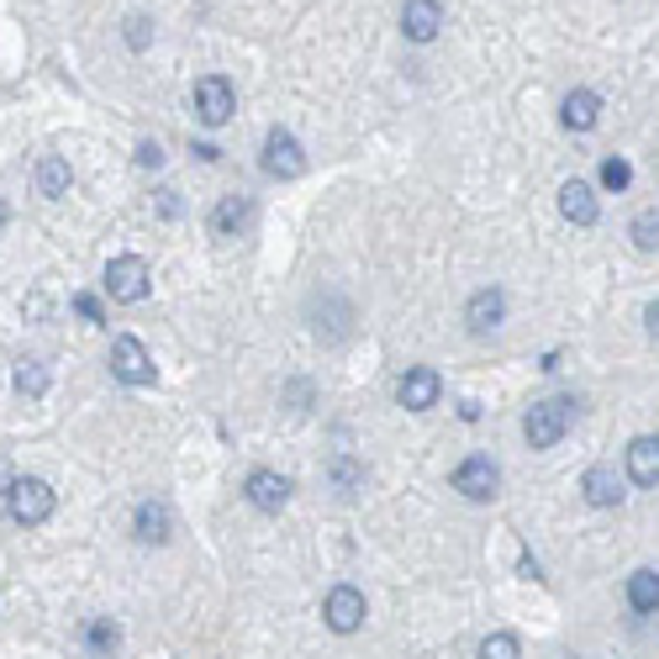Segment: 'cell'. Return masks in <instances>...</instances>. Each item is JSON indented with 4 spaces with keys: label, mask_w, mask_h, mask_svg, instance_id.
Here are the masks:
<instances>
[{
    "label": "cell",
    "mask_w": 659,
    "mask_h": 659,
    "mask_svg": "<svg viewBox=\"0 0 659 659\" xmlns=\"http://www.w3.org/2000/svg\"><path fill=\"white\" fill-rule=\"evenodd\" d=\"M575 412H581V401H575V396L533 401V406H528V417H522V438H528V448H554L570 433Z\"/></svg>",
    "instance_id": "1"
},
{
    "label": "cell",
    "mask_w": 659,
    "mask_h": 659,
    "mask_svg": "<svg viewBox=\"0 0 659 659\" xmlns=\"http://www.w3.org/2000/svg\"><path fill=\"white\" fill-rule=\"evenodd\" d=\"M148 285H153V269L138 254H121V259L106 264V296L121 301V307H138L142 296H148Z\"/></svg>",
    "instance_id": "2"
},
{
    "label": "cell",
    "mask_w": 659,
    "mask_h": 659,
    "mask_svg": "<svg viewBox=\"0 0 659 659\" xmlns=\"http://www.w3.org/2000/svg\"><path fill=\"white\" fill-rule=\"evenodd\" d=\"M6 512H11V522H22V528H38V522H47V518H53V486H47V480H38V475L17 480V486H11V496H6Z\"/></svg>",
    "instance_id": "3"
},
{
    "label": "cell",
    "mask_w": 659,
    "mask_h": 659,
    "mask_svg": "<svg viewBox=\"0 0 659 659\" xmlns=\"http://www.w3.org/2000/svg\"><path fill=\"white\" fill-rule=\"evenodd\" d=\"M190 100H195V117L206 121V127H222V121L237 111V95H233V85H227L222 74H201L195 91H190Z\"/></svg>",
    "instance_id": "4"
},
{
    "label": "cell",
    "mask_w": 659,
    "mask_h": 659,
    "mask_svg": "<svg viewBox=\"0 0 659 659\" xmlns=\"http://www.w3.org/2000/svg\"><path fill=\"white\" fill-rule=\"evenodd\" d=\"M259 164H264V174H269V180H296V174L307 169V153H301V142L290 138L285 127H269Z\"/></svg>",
    "instance_id": "5"
},
{
    "label": "cell",
    "mask_w": 659,
    "mask_h": 659,
    "mask_svg": "<svg viewBox=\"0 0 659 659\" xmlns=\"http://www.w3.org/2000/svg\"><path fill=\"white\" fill-rule=\"evenodd\" d=\"M111 375L121 385H153V359H148V349H142L132 332L111 338Z\"/></svg>",
    "instance_id": "6"
},
{
    "label": "cell",
    "mask_w": 659,
    "mask_h": 659,
    "mask_svg": "<svg viewBox=\"0 0 659 659\" xmlns=\"http://www.w3.org/2000/svg\"><path fill=\"white\" fill-rule=\"evenodd\" d=\"M364 591L359 586H332L328 591V602H322V617H328V628L332 634H359L364 628Z\"/></svg>",
    "instance_id": "7"
},
{
    "label": "cell",
    "mask_w": 659,
    "mask_h": 659,
    "mask_svg": "<svg viewBox=\"0 0 659 659\" xmlns=\"http://www.w3.org/2000/svg\"><path fill=\"white\" fill-rule=\"evenodd\" d=\"M496 486H501V470H496V459H486V454H470V459L454 470V491L470 496V501H491Z\"/></svg>",
    "instance_id": "8"
},
{
    "label": "cell",
    "mask_w": 659,
    "mask_h": 659,
    "mask_svg": "<svg viewBox=\"0 0 659 659\" xmlns=\"http://www.w3.org/2000/svg\"><path fill=\"white\" fill-rule=\"evenodd\" d=\"M438 396H444V380H438V370H427V364L406 370L396 385V401L406 412H427V406H438Z\"/></svg>",
    "instance_id": "9"
},
{
    "label": "cell",
    "mask_w": 659,
    "mask_h": 659,
    "mask_svg": "<svg viewBox=\"0 0 659 659\" xmlns=\"http://www.w3.org/2000/svg\"><path fill=\"white\" fill-rule=\"evenodd\" d=\"M438 26H444V0H406L401 6V32L412 43H433Z\"/></svg>",
    "instance_id": "10"
},
{
    "label": "cell",
    "mask_w": 659,
    "mask_h": 659,
    "mask_svg": "<svg viewBox=\"0 0 659 659\" xmlns=\"http://www.w3.org/2000/svg\"><path fill=\"white\" fill-rule=\"evenodd\" d=\"M243 496H248V507H259V512H280L285 501H290V480L275 470H254L243 480Z\"/></svg>",
    "instance_id": "11"
},
{
    "label": "cell",
    "mask_w": 659,
    "mask_h": 659,
    "mask_svg": "<svg viewBox=\"0 0 659 659\" xmlns=\"http://www.w3.org/2000/svg\"><path fill=\"white\" fill-rule=\"evenodd\" d=\"M465 322H470V332H496L507 322V296H501L496 285L475 290L470 301H465Z\"/></svg>",
    "instance_id": "12"
},
{
    "label": "cell",
    "mask_w": 659,
    "mask_h": 659,
    "mask_svg": "<svg viewBox=\"0 0 659 659\" xmlns=\"http://www.w3.org/2000/svg\"><path fill=\"white\" fill-rule=\"evenodd\" d=\"M560 216H565V222H575V227H591V222L602 216V206H596V190H591L586 180H565V185H560Z\"/></svg>",
    "instance_id": "13"
},
{
    "label": "cell",
    "mask_w": 659,
    "mask_h": 659,
    "mask_svg": "<svg viewBox=\"0 0 659 659\" xmlns=\"http://www.w3.org/2000/svg\"><path fill=\"white\" fill-rule=\"evenodd\" d=\"M560 121H565L570 132H591V127L602 121V95L586 91V85H581V91H570L565 100H560Z\"/></svg>",
    "instance_id": "14"
},
{
    "label": "cell",
    "mask_w": 659,
    "mask_h": 659,
    "mask_svg": "<svg viewBox=\"0 0 659 659\" xmlns=\"http://www.w3.org/2000/svg\"><path fill=\"white\" fill-rule=\"evenodd\" d=\"M169 528H174L169 501H138V512H132V533H138L142 543H169Z\"/></svg>",
    "instance_id": "15"
},
{
    "label": "cell",
    "mask_w": 659,
    "mask_h": 659,
    "mask_svg": "<svg viewBox=\"0 0 659 659\" xmlns=\"http://www.w3.org/2000/svg\"><path fill=\"white\" fill-rule=\"evenodd\" d=\"M628 475L638 486H659V433H644L628 444Z\"/></svg>",
    "instance_id": "16"
},
{
    "label": "cell",
    "mask_w": 659,
    "mask_h": 659,
    "mask_svg": "<svg viewBox=\"0 0 659 659\" xmlns=\"http://www.w3.org/2000/svg\"><path fill=\"white\" fill-rule=\"evenodd\" d=\"M581 491H586L591 507H623V480H617L607 465H591L586 480H581Z\"/></svg>",
    "instance_id": "17"
},
{
    "label": "cell",
    "mask_w": 659,
    "mask_h": 659,
    "mask_svg": "<svg viewBox=\"0 0 659 659\" xmlns=\"http://www.w3.org/2000/svg\"><path fill=\"white\" fill-rule=\"evenodd\" d=\"M628 607L634 613H659V570H634L628 575Z\"/></svg>",
    "instance_id": "18"
},
{
    "label": "cell",
    "mask_w": 659,
    "mask_h": 659,
    "mask_svg": "<svg viewBox=\"0 0 659 659\" xmlns=\"http://www.w3.org/2000/svg\"><path fill=\"white\" fill-rule=\"evenodd\" d=\"M32 180H38V195H47V201H59V195H70V164H64V159H59V153H47L43 164H38V174H32Z\"/></svg>",
    "instance_id": "19"
},
{
    "label": "cell",
    "mask_w": 659,
    "mask_h": 659,
    "mask_svg": "<svg viewBox=\"0 0 659 659\" xmlns=\"http://www.w3.org/2000/svg\"><path fill=\"white\" fill-rule=\"evenodd\" d=\"M85 649H91L95 659H111L121 649V628L111 617H91V623H85Z\"/></svg>",
    "instance_id": "20"
},
{
    "label": "cell",
    "mask_w": 659,
    "mask_h": 659,
    "mask_svg": "<svg viewBox=\"0 0 659 659\" xmlns=\"http://www.w3.org/2000/svg\"><path fill=\"white\" fill-rule=\"evenodd\" d=\"M243 222H248V201H243V195H222L216 212H212V233L216 237H237L243 233Z\"/></svg>",
    "instance_id": "21"
},
{
    "label": "cell",
    "mask_w": 659,
    "mask_h": 659,
    "mask_svg": "<svg viewBox=\"0 0 659 659\" xmlns=\"http://www.w3.org/2000/svg\"><path fill=\"white\" fill-rule=\"evenodd\" d=\"M328 480H332V486H338L343 496H353L359 486H364V465H359V459H349V454H332Z\"/></svg>",
    "instance_id": "22"
},
{
    "label": "cell",
    "mask_w": 659,
    "mask_h": 659,
    "mask_svg": "<svg viewBox=\"0 0 659 659\" xmlns=\"http://www.w3.org/2000/svg\"><path fill=\"white\" fill-rule=\"evenodd\" d=\"M628 237H634V248H638V254H659V212H655V206L634 216V227H628Z\"/></svg>",
    "instance_id": "23"
},
{
    "label": "cell",
    "mask_w": 659,
    "mask_h": 659,
    "mask_svg": "<svg viewBox=\"0 0 659 659\" xmlns=\"http://www.w3.org/2000/svg\"><path fill=\"white\" fill-rule=\"evenodd\" d=\"M17 391H22V396H43L47 391L43 359H22V364H17Z\"/></svg>",
    "instance_id": "24"
},
{
    "label": "cell",
    "mask_w": 659,
    "mask_h": 659,
    "mask_svg": "<svg viewBox=\"0 0 659 659\" xmlns=\"http://www.w3.org/2000/svg\"><path fill=\"white\" fill-rule=\"evenodd\" d=\"M602 185H607V190H628V185H634V164H628V159H607V164H602Z\"/></svg>",
    "instance_id": "25"
},
{
    "label": "cell",
    "mask_w": 659,
    "mask_h": 659,
    "mask_svg": "<svg viewBox=\"0 0 659 659\" xmlns=\"http://www.w3.org/2000/svg\"><path fill=\"white\" fill-rule=\"evenodd\" d=\"M480 659H518V638L512 634H491L480 644Z\"/></svg>",
    "instance_id": "26"
},
{
    "label": "cell",
    "mask_w": 659,
    "mask_h": 659,
    "mask_svg": "<svg viewBox=\"0 0 659 659\" xmlns=\"http://www.w3.org/2000/svg\"><path fill=\"white\" fill-rule=\"evenodd\" d=\"M127 43L148 47V43H153V22H148V17H127Z\"/></svg>",
    "instance_id": "27"
},
{
    "label": "cell",
    "mask_w": 659,
    "mask_h": 659,
    "mask_svg": "<svg viewBox=\"0 0 659 659\" xmlns=\"http://www.w3.org/2000/svg\"><path fill=\"white\" fill-rule=\"evenodd\" d=\"M74 311H79L85 322H106V311H100V301H95V296H74Z\"/></svg>",
    "instance_id": "28"
},
{
    "label": "cell",
    "mask_w": 659,
    "mask_h": 659,
    "mask_svg": "<svg viewBox=\"0 0 659 659\" xmlns=\"http://www.w3.org/2000/svg\"><path fill=\"white\" fill-rule=\"evenodd\" d=\"M138 164L142 169H159V164H164V148H159V142H138Z\"/></svg>",
    "instance_id": "29"
},
{
    "label": "cell",
    "mask_w": 659,
    "mask_h": 659,
    "mask_svg": "<svg viewBox=\"0 0 659 659\" xmlns=\"http://www.w3.org/2000/svg\"><path fill=\"white\" fill-rule=\"evenodd\" d=\"M174 195H180V190H159V212L164 216H180V201H174Z\"/></svg>",
    "instance_id": "30"
},
{
    "label": "cell",
    "mask_w": 659,
    "mask_h": 659,
    "mask_svg": "<svg viewBox=\"0 0 659 659\" xmlns=\"http://www.w3.org/2000/svg\"><path fill=\"white\" fill-rule=\"evenodd\" d=\"M644 328H649V338H659V301H649V307H644Z\"/></svg>",
    "instance_id": "31"
},
{
    "label": "cell",
    "mask_w": 659,
    "mask_h": 659,
    "mask_svg": "<svg viewBox=\"0 0 659 659\" xmlns=\"http://www.w3.org/2000/svg\"><path fill=\"white\" fill-rule=\"evenodd\" d=\"M11 486H17V475H11V465L0 459V496H11Z\"/></svg>",
    "instance_id": "32"
},
{
    "label": "cell",
    "mask_w": 659,
    "mask_h": 659,
    "mask_svg": "<svg viewBox=\"0 0 659 659\" xmlns=\"http://www.w3.org/2000/svg\"><path fill=\"white\" fill-rule=\"evenodd\" d=\"M6 216H11V212H6V201H0V227H6Z\"/></svg>",
    "instance_id": "33"
}]
</instances>
